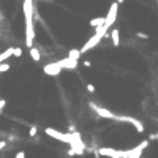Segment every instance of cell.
Returning <instances> with one entry per match:
<instances>
[{"mask_svg":"<svg viewBox=\"0 0 158 158\" xmlns=\"http://www.w3.org/2000/svg\"><path fill=\"white\" fill-rule=\"evenodd\" d=\"M24 18H25V43L32 48L35 30H33V0H24Z\"/></svg>","mask_w":158,"mask_h":158,"instance_id":"6da1fadb","label":"cell"},{"mask_svg":"<svg viewBox=\"0 0 158 158\" xmlns=\"http://www.w3.org/2000/svg\"><path fill=\"white\" fill-rule=\"evenodd\" d=\"M106 33H108V32H106V29H104L103 25L97 27V32H95V35H93L92 38H90L89 41H87L86 44H84V46H82L81 49H79V51H81V55H82V54H86L87 51H90L92 48L97 46V44L101 41V38H104V37H106Z\"/></svg>","mask_w":158,"mask_h":158,"instance_id":"7a4b0ae2","label":"cell"},{"mask_svg":"<svg viewBox=\"0 0 158 158\" xmlns=\"http://www.w3.org/2000/svg\"><path fill=\"white\" fill-rule=\"evenodd\" d=\"M117 11H118V3H112L111 5V8H109V13L108 16L104 18V24L103 27L106 29V32H108V29L116 22V18H117Z\"/></svg>","mask_w":158,"mask_h":158,"instance_id":"3957f363","label":"cell"},{"mask_svg":"<svg viewBox=\"0 0 158 158\" xmlns=\"http://www.w3.org/2000/svg\"><path fill=\"white\" fill-rule=\"evenodd\" d=\"M116 120L131 123V125L136 128V131H138V133H142V131H144V125L138 120V118H134V117H130V116H116Z\"/></svg>","mask_w":158,"mask_h":158,"instance_id":"277c9868","label":"cell"},{"mask_svg":"<svg viewBox=\"0 0 158 158\" xmlns=\"http://www.w3.org/2000/svg\"><path fill=\"white\" fill-rule=\"evenodd\" d=\"M149 145V141H142L139 145H136L134 149H131V150H125V154H127V157L125 158H141V154H142V150L145 149Z\"/></svg>","mask_w":158,"mask_h":158,"instance_id":"5b68a950","label":"cell"},{"mask_svg":"<svg viewBox=\"0 0 158 158\" xmlns=\"http://www.w3.org/2000/svg\"><path fill=\"white\" fill-rule=\"evenodd\" d=\"M100 155H103V157H109V158H125L127 154H125V150H116V149H100Z\"/></svg>","mask_w":158,"mask_h":158,"instance_id":"8992f818","label":"cell"},{"mask_svg":"<svg viewBox=\"0 0 158 158\" xmlns=\"http://www.w3.org/2000/svg\"><path fill=\"white\" fill-rule=\"evenodd\" d=\"M57 63L62 66V70H76V66H78V60L70 59V57H65L63 60H59Z\"/></svg>","mask_w":158,"mask_h":158,"instance_id":"52a82bcc","label":"cell"},{"mask_svg":"<svg viewBox=\"0 0 158 158\" xmlns=\"http://www.w3.org/2000/svg\"><path fill=\"white\" fill-rule=\"evenodd\" d=\"M43 70H44V73H46V75H49V76H57L59 73L62 71V66L57 63V62H55V63H49V65H46Z\"/></svg>","mask_w":158,"mask_h":158,"instance_id":"ba28073f","label":"cell"},{"mask_svg":"<svg viewBox=\"0 0 158 158\" xmlns=\"http://www.w3.org/2000/svg\"><path fill=\"white\" fill-rule=\"evenodd\" d=\"M92 108L95 109V112L100 116V117H104V118H116V114H112L109 109H104V108H100L97 104H90Z\"/></svg>","mask_w":158,"mask_h":158,"instance_id":"9c48e42d","label":"cell"},{"mask_svg":"<svg viewBox=\"0 0 158 158\" xmlns=\"http://www.w3.org/2000/svg\"><path fill=\"white\" fill-rule=\"evenodd\" d=\"M111 40H112V44L114 46H118L120 44V30H117V29H114L111 32Z\"/></svg>","mask_w":158,"mask_h":158,"instance_id":"30bf717a","label":"cell"},{"mask_svg":"<svg viewBox=\"0 0 158 158\" xmlns=\"http://www.w3.org/2000/svg\"><path fill=\"white\" fill-rule=\"evenodd\" d=\"M13 54H14V48H10L8 51H5V52H2L0 54V63H3L7 59H10V57H13Z\"/></svg>","mask_w":158,"mask_h":158,"instance_id":"8fae6325","label":"cell"},{"mask_svg":"<svg viewBox=\"0 0 158 158\" xmlns=\"http://www.w3.org/2000/svg\"><path fill=\"white\" fill-rule=\"evenodd\" d=\"M30 57L33 59V60H35V62H38L40 59H41V55H40V51L37 49V48H30Z\"/></svg>","mask_w":158,"mask_h":158,"instance_id":"7c38bea8","label":"cell"},{"mask_svg":"<svg viewBox=\"0 0 158 158\" xmlns=\"http://www.w3.org/2000/svg\"><path fill=\"white\" fill-rule=\"evenodd\" d=\"M103 24H104V18H95V19L90 21V25L95 27V29H97V27H100V25H103Z\"/></svg>","mask_w":158,"mask_h":158,"instance_id":"4fadbf2b","label":"cell"},{"mask_svg":"<svg viewBox=\"0 0 158 158\" xmlns=\"http://www.w3.org/2000/svg\"><path fill=\"white\" fill-rule=\"evenodd\" d=\"M68 57H70V59H75V60H78L79 57H81V51H79V49H73V51H70Z\"/></svg>","mask_w":158,"mask_h":158,"instance_id":"5bb4252c","label":"cell"},{"mask_svg":"<svg viewBox=\"0 0 158 158\" xmlns=\"http://www.w3.org/2000/svg\"><path fill=\"white\" fill-rule=\"evenodd\" d=\"M8 70H10V65H8V63H0V73L8 71Z\"/></svg>","mask_w":158,"mask_h":158,"instance_id":"9a60e30c","label":"cell"},{"mask_svg":"<svg viewBox=\"0 0 158 158\" xmlns=\"http://www.w3.org/2000/svg\"><path fill=\"white\" fill-rule=\"evenodd\" d=\"M14 57H21V55H22V49L21 48H14Z\"/></svg>","mask_w":158,"mask_h":158,"instance_id":"2e32d148","label":"cell"},{"mask_svg":"<svg viewBox=\"0 0 158 158\" xmlns=\"http://www.w3.org/2000/svg\"><path fill=\"white\" fill-rule=\"evenodd\" d=\"M14 158H25V152H22V150H21V152H18Z\"/></svg>","mask_w":158,"mask_h":158,"instance_id":"e0dca14e","label":"cell"},{"mask_svg":"<svg viewBox=\"0 0 158 158\" xmlns=\"http://www.w3.org/2000/svg\"><path fill=\"white\" fill-rule=\"evenodd\" d=\"M29 134H30V136H35V134H37V127H32L30 131H29Z\"/></svg>","mask_w":158,"mask_h":158,"instance_id":"ac0fdd59","label":"cell"},{"mask_svg":"<svg viewBox=\"0 0 158 158\" xmlns=\"http://www.w3.org/2000/svg\"><path fill=\"white\" fill-rule=\"evenodd\" d=\"M5 147H7V142H5V141H0V150L5 149Z\"/></svg>","mask_w":158,"mask_h":158,"instance_id":"d6986e66","label":"cell"},{"mask_svg":"<svg viewBox=\"0 0 158 158\" xmlns=\"http://www.w3.org/2000/svg\"><path fill=\"white\" fill-rule=\"evenodd\" d=\"M138 37H139V38H145V40H147V35H145V33H141V32H138Z\"/></svg>","mask_w":158,"mask_h":158,"instance_id":"ffe728a7","label":"cell"},{"mask_svg":"<svg viewBox=\"0 0 158 158\" xmlns=\"http://www.w3.org/2000/svg\"><path fill=\"white\" fill-rule=\"evenodd\" d=\"M5 104H7V101H3V100H2V101H0V111H2V109H3V106H5Z\"/></svg>","mask_w":158,"mask_h":158,"instance_id":"44dd1931","label":"cell"},{"mask_svg":"<svg viewBox=\"0 0 158 158\" xmlns=\"http://www.w3.org/2000/svg\"><path fill=\"white\" fill-rule=\"evenodd\" d=\"M87 89H89V92H95V87H93V86H90V84L87 86Z\"/></svg>","mask_w":158,"mask_h":158,"instance_id":"7402d4cb","label":"cell"},{"mask_svg":"<svg viewBox=\"0 0 158 158\" xmlns=\"http://www.w3.org/2000/svg\"><path fill=\"white\" fill-rule=\"evenodd\" d=\"M152 138H154V139H158V131H157V134H154Z\"/></svg>","mask_w":158,"mask_h":158,"instance_id":"603a6c76","label":"cell"},{"mask_svg":"<svg viewBox=\"0 0 158 158\" xmlns=\"http://www.w3.org/2000/svg\"><path fill=\"white\" fill-rule=\"evenodd\" d=\"M122 2H125V0H117V3H122Z\"/></svg>","mask_w":158,"mask_h":158,"instance_id":"cb8c5ba5","label":"cell"},{"mask_svg":"<svg viewBox=\"0 0 158 158\" xmlns=\"http://www.w3.org/2000/svg\"><path fill=\"white\" fill-rule=\"evenodd\" d=\"M0 101H2V100H0Z\"/></svg>","mask_w":158,"mask_h":158,"instance_id":"d4e9b609","label":"cell"}]
</instances>
